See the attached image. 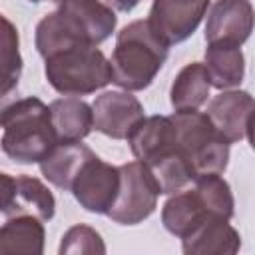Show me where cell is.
<instances>
[{
  "mask_svg": "<svg viewBox=\"0 0 255 255\" xmlns=\"http://www.w3.org/2000/svg\"><path fill=\"white\" fill-rule=\"evenodd\" d=\"M118 26L112 6L102 0H62L60 6L46 14L36 26V50L42 58L78 46H100Z\"/></svg>",
  "mask_w": 255,
  "mask_h": 255,
  "instance_id": "obj_1",
  "label": "cell"
},
{
  "mask_svg": "<svg viewBox=\"0 0 255 255\" xmlns=\"http://www.w3.org/2000/svg\"><path fill=\"white\" fill-rule=\"evenodd\" d=\"M169 54V46L153 32L147 18L133 20L116 36L110 58L114 84L126 92H139L151 86Z\"/></svg>",
  "mask_w": 255,
  "mask_h": 255,
  "instance_id": "obj_2",
  "label": "cell"
},
{
  "mask_svg": "<svg viewBox=\"0 0 255 255\" xmlns=\"http://www.w3.org/2000/svg\"><path fill=\"white\" fill-rule=\"evenodd\" d=\"M60 143L50 106L38 98H22L2 110V151L16 163H40Z\"/></svg>",
  "mask_w": 255,
  "mask_h": 255,
  "instance_id": "obj_3",
  "label": "cell"
},
{
  "mask_svg": "<svg viewBox=\"0 0 255 255\" xmlns=\"http://www.w3.org/2000/svg\"><path fill=\"white\" fill-rule=\"evenodd\" d=\"M48 84L62 96H88L114 82L112 64L98 46L78 44L44 58Z\"/></svg>",
  "mask_w": 255,
  "mask_h": 255,
  "instance_id": "obj_4",
  "label": "cell"
},
{
  "mask_svg": "<svg viewBox=\"0 0 255 255\" xmlns=\"http://www.w3.org/2000/svg\"><path fill=\"white\" fill-rule=\"evenodd\" d=\"M177 143L197 177L207 173H223L229 163V141L217 131L207 114L197 110L173 112Z\"/></svg>",
  "mask_w": 255,
  "mask_h": 255,
  "instance_id": "obj_5",
  "label": "cell"
},
{
  "mask_svg": "<svg viewBox=\"0 0 255 255\" xmlns=\"http://www.w3.org/2000/svg\"><path fill=\"white\" fill-rule=\"evenodd\" d=\"M120 191L108 217L120 225H137L155 211L161 189L151 169L139 159L120 165Z\"/></svg>",
  "mask_w": 255,
  "mask_h": 255,
  "instance_id": "obj_6",
  "label": "cell"
},
{
  "mask_svg": "<svg viewBox=\"0 0 255 255\" xmlns=\"http://www.w3.org/2000/svg\"><path fill=\"white\" fill-rule=\"evenodd\" d=\"M122 183V171L120 167L106 163L96 153L86 161L82 171L72 183V195L90 213L108 215L112 209L118 191Z\"/></svg>",
  "mask_w": 255,
  "mask_h": 255,
  "instance_id": "obj_7",
  "label": "cell"
},
{
  "mask_svg": "<svg viewBox=\"0 0 255 255\" xmlns=\"http://www.w3.org/2000/svg\"><path fill=\"white\" fill-rule=\"evenodd\" d=\"M209 4L211 0H153L147 22L167 46H173L197 30Z\"/></svg>",
  "mask_w": 255,
  "mask_h": 255,
  "instance_id": "obj_8",
  "label": "cell"
},
{
  "mask_svg": "<svg viewBox=\"0 0 255 255\" xmlns=\"http://www.w3.org/2000/svg\"><path fill=\"white\" fill-rule=\"evenodd\" d=\"M2 215H36L50 221L56 215L54 193L38 177L2 173Z\"/></svg>",
  "mask_w": 255,
  "mask_h": 255,
  "instance_id": "obj_9",
  "label": "cell"
},
{
  "mask_svg": "<svg viewBox=\"0 0 255 255\" xmlns=\"http://www.w3.org/2000/svg\"><path fill=\"white\" fill-rule=\"evenodd\" d=\"M92 108L94 128L112 139H128L131 129L145 118L141 102L126 90L100 94Z\"/></svg>",
  "mask_w": 255,
  "mask_h": 255,
  "instance_id": "obj_10",
  "label": "cell"
},
{
  "mask_svg": "<svg viewBox=\"0 0 255 255\" xmlns=\"http://www.w3.org/2000/svg\"><path fill=\"white\" fill-rule=\"evenodd\" d=\"M255 28V10L249 0H217L207 14L205 42L235 44L249 40Z\"/></svg>",
  "mask_w": 255,
  "mask_h": 255,
  "instance_id": "obj_11",
  "label": "cell"
},
{
  "mask_svg": "<svg viewBox=\"0 0 255 255\" xmlns=\"http://www.w3.org/2000/svg\"><path fill=\"white\" fill-rule=\"evenodd\" d=\"M255 110V98L245 90H221L207 104V118L217 128V131L229 141H241L245 137L247 122Z\"/></svg>",
  "mask_w": 255,
  "mask_h": 255,
  "instance_id": "obj_12",
  "label": "cell"
},
{
  "mask_svg": "<svg viewBox=\"0 0 255 255\" xmlns=\"http://www.w3.org/2000/svg\"><path fill=\"white\" fill-rule=\"evenodd\" d=\"M128 143L135 159L147 165L179 147L175 124L169 116L143 118L128 135Z\"/></svg>",
  "mask_w": 255,
  "mask_h": 255,
  "instance_id": "obj_13",
  "label": "cell"
},
{
  "mask_svg": "<svg viewBox=\"0 0 255 255\" xmlns=\"http://www.w3.org/2000/svg\"><path fill=\"white\" fill-rule=\"evenodd\" d=\"M241 249V237L229 219L207 215L189 235L181 239L185 255H235Z\"/></svg>",
  "mask_w": 255,
  "mask_h": 255,
  "instance_id": "obj_14",
  "label": "cell"
},
{
  "mask_svg": "<svg viewBox=\"0 0 255 255\" xmlns=\"http://www.w3.org/2000/svg\"><path fill=\"white\" fill-rule=\"evenodd\" d=\"M94 151L82 141H60L40 161V171L46 181L58 189H72L74 179Z\"/></svg>",
  "mask_w": 255,
  "mask_h": 255,
  "instance_id": "obj_15",
  "label": "cell"
},
{
  "mask_svg": "<svg viewBox=\"0 0 255 255\" xmlns=\"http://www.w3.org/2000/svg\"><path fill=\"white\" fill-rule=\"evenodd\" d=\"M50 114L58 141H82L94 129V108L76 96L54 100Z\"/></svg>",
  "mask_w": 255,
  "mask_h": 255,
  "instance_id": "obj_16",
  "label": "cell"
},
{
  "mask_svg": "<svg viewBox=\"0 0 255 255\" xmlns=\"http://www.w3.org/2000/svg\"><path fill=\"white\" fill-rule=\"evenodd\" d=\"M207 215H213V213H209L205 209V205H203L201 197L197 195L195 187L189 189V191L171 193V197L161 207L163 227L179 239L189 235Z\"/></svg>",
  "mask_w": 255,
  "mask_h": 255,
  "instance_id": "obj_17",
  "label": "cell"
},
{
  "mask_svg": "<svg viewBox=\"0 0 255 255\" xmlns=\"http://www.w3.org/2000/svg\"><path fill=\"white\" fill-rule=\"evenodd\" d=\"M46 241V229L36 215L6 217L0 229V253H30L42 255Z\"/></svg>",
  "mask_w": 255,
  "mask_h": 255,
  "instance_id": "obj_18",
  "label": "cell"
},
{
  "mask_svg": "<svg viewBox=\"0 0 255 255\" xmlns=\"http://www.w3.org/2000/svg\"><path fill=\"white\" fill-rule=\"evenodd\" d=\"M209 90H211V78L207 66L201 62H191L183 66L175 76L169 90V102L175 112L199 110L207 102Z\"/></svg>",
  "mask_w": 255,
  "mask_h": 255,
  "instance_id": "obj_19",
  "label": "cell"
},
{
  "mask_svg": "<svg viewBox=\"0 0 255 255\" xmlns=\"http://www.w3.org/2000/svg\"><path fill=\"white\" fill-rule=\"evenodd\" d=\"M205 66L211 78V86L217 90H233L243 82L245 76V56L241 46L235 44H207Z\"/></svg>",
  "mask_w": 255,
  "mask_h": 255,
  "instance_id": "obj_20",
  "label": "cell"
},
{
  "mask_svg": "<svg viewBox=\"0 0 255 255\" xmlns=\"http://www.w3.org/2000/svg\"><path fill=\"white\" fill-rule=\"evenodd\" d=\"M195 191L209 213L221 215L225 219H231L235 215L233 191H231V185L221 177V173H207L197 177Z\"/></svg>",
  "mask_w": 255,
  "mask_h": 255,
  "instance_id": "obj_21",
  "label": "cell"
},
{
  "mask_svg": "<svg viewBox=\"0 0 255 255\" xmlns=\"http://www.w3.org/2000/svg\"><path fill=\"white\" fill-rule=\"evenodd\" d=\"M4 32H2V62H4V80H2V96H8L20 80L22 74V56L18 50V32L12 22L2 16Z\"/></svg>",
  "mask_w": 255,
  "mask_h": 255,
  "instance_id": "obj_22",
  "label": "cell"
},
{
  "mask_svg": "<svg viewBox=\"0 0 255 255\" xmlns=\"http://www.w3.org/2000/svg\"><path fill=\"white\" fill-rule=\"evenodd\" d=\"M60 255H104L106 245L102 235L90 225H74L62 235Z\"/></svg>",
  "mask_w": 255,
  "mask_h": 255,
  "instance_id": "obj_23",
  "label": "cell"
},
{
  "mask_svg": "<svg viewBox=\"0 0 255 255\" xmlns=\"http://www.w3.org/2000/svg\"><path fill=\"white\" fill-rule=\"evenodd\" d=\"M141 0H106L108 6H112L118 12H131Z\"/></svg>",
  "mask_w": 255,
  "mask_h": 255,
  "instance_id": "obj_24",
  "label": "cell"
},
{
  "mask_svg": "<svg viewBox=\"0 0 255 255\" xmlns=\"http://www.w3.org/2000/svg\"><path fill=\"white\" fill-rule=\"evenodd\" d=\"M245 135H247V139H249V145H251V149L255 151V110L251 112V116H249V122H247V129H245Z\"/></svg>",
  "mask_w": 255,
  "mask_h": 255,
  "instance_id": "obj_25",
  "label": "cell"
},
{
  "mask_svg": "<svg viewBox=\"0 0 255 255\" xmlns=\"http://www.w3.org/2000/svg\"><path fill=\"white\" fill-rule=\"evenodd\" d=\"M28 2H34V4H38V2H62V0H28Z\"/></svg>",
  "mask_w": 255,
  "mask_h": 255,
  "instance_id": "obj_26",
  "label": "cell"
}]
</instances>
